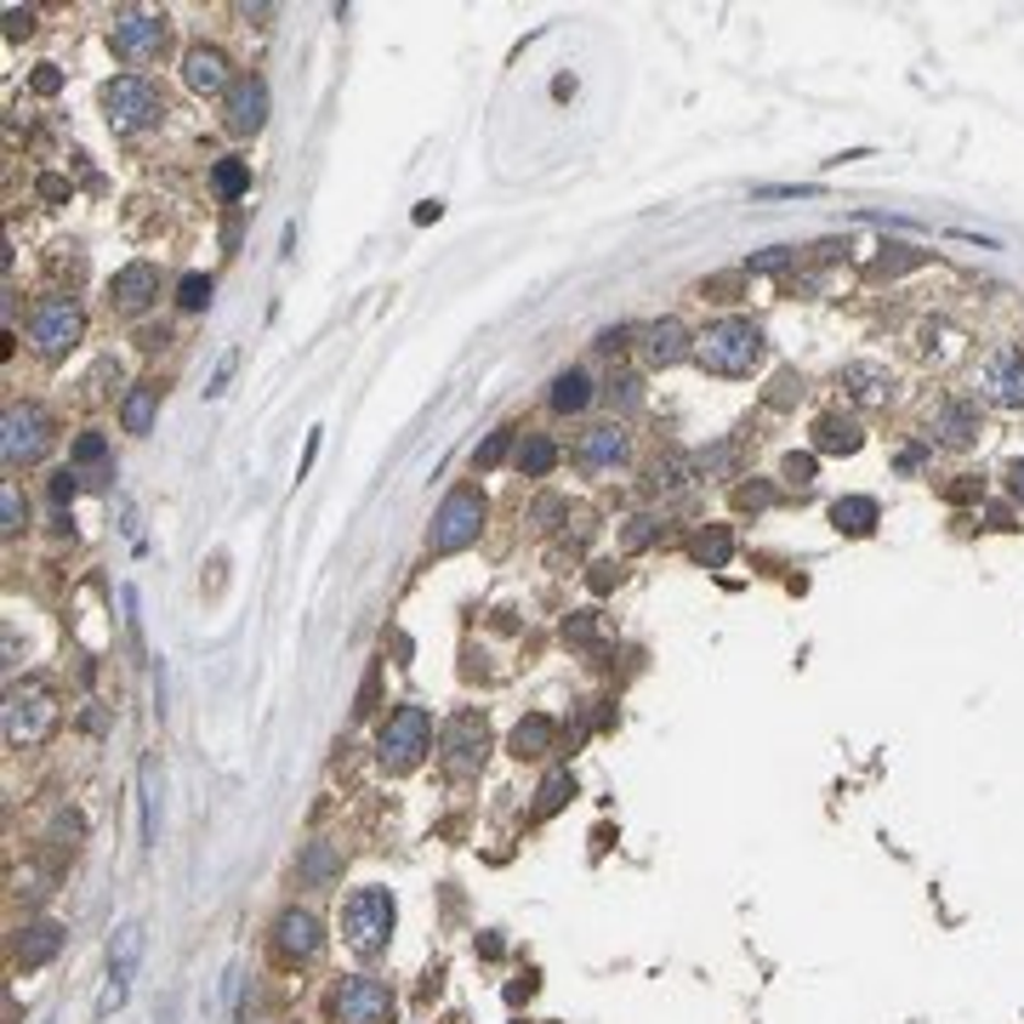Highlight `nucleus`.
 Segmentation results:
<instances>
[{
  "label": "nucleus",
  "mask_w": 1024,
  "mask_h": 1024,
  "mask_svg": "<svg viewBox=\"0 0 1024 1024\" xmlns=\"http://www.w3.org/2000/svg\"><path fill=\"white\" fill-rule=\"evenodd\" d=\"M1008 489H1013V502H1024V461H1013V467H1008Z\"/></svg>",
  "instance_id": "052dcab7"
},
{
  "label": "nucleus",
  "mask_w": 1024,
  "mask_h": 1024,
  "mask_svg": "<svg viewBox=\"0 0 1024 1024\" xmlns=\"http://www.w3.org/2000/svg\"><path fill=\"white\" fill-rule=\"evenodd\" d=\"M427 751H433V717H427V706H399V712H387L382 735H376V763H382L387 774H410Z\"/></svg>",
  "instance_id": "20e7f679"
},
{
  "label": "nucleus",
  "mask_w": 1024,
  "mask_h": 1024,
  "mask_svg": "<svg viewBox=\"0 0 1024 1024\" xmlns=\"http://www.w3.org/2000/svg\"><path fill=\"white\" fill-rule=\"evenodd\" d=\"M109 41H114V57H125V63H154L165 52V41H172V18L148 12V7H125L109 23Z\"/></svg>",
  "instance_id": "9d476101"
},
{
  "label": "nucleus",
  "mask_w": 1024,
  "mask_h": 1024,
  "mask_svg": "<svg viewBox=\"0 0 1024 1024\" xmlns=\"http://www.w3.org/2000/svg\"><path fill=\"white\" fill-rule=\"evenodd\" d=\"M75 489H80V473H57L52 478V502H75Z\"/></svg>",
  "instance_id": "5fc2aeb1"
},
{
  "label": "nucleus",
  "mask_w": 1024,
  "mask_h": 1024,
  "mask_svg": "<svg viewBox=\"0 0 1024 1024\" xmlns=\"http://www.w3.org/2000/svg\"><path fill=\"white\" fill-rule=\"evenodd\" d=\"M103 455H109V439L103 433H80L75 439V467H97Z\"/></svg>",
  "instance_id": "c03bdc74"
},
{
  "label": "nucleus",
  "mask_w": 1024,
  "mask_h": 1024,
  "mask_svg": "<svg viewBox=\"0 0 1024 1024\" xmlns=\"http://www.w3.org/2000/svg\"><path fill=\"white\" fill-rule=\"evenodd\" d=\"M769 502H774L769 484H740V489H735V507H740V513H763Z\"/></svg>",
  "instance_id": "49530a36"
},
{
  "label": "nucleus",
  "mask_w": 1024,
  "mask_h": 1024,
  "mask_svg": "<svg viewBox=\"0 0 1024 1024\" xmlns=\"http://www.w3.org/2000/svg\"><path fill=\"white\" fill-rule=\"evenodd\" d=\"M984 399L1002 410H1024V353L1008 348L984 365Z\"/></svg>",
  "instance_id": "6ab92c4d"
},
{
  "label": "nucleus",
  "mask_w": 1024,
  "mask_h": 1024,
  "mask_svg": "<svg viewBox=\"0 0 1024 1024\" xmlns=\"http://www.w3.org/2000/svg\"><path fill=\"white\" fill-rule=\"evenodd\" d=\"M626 455H632V439H626L615 421H604V427H586V433H581V444H575V461H581L586 473H609V467H620Z\"/></svg>",
  "instance_id": "a211bd4d"
},
{
  "label": "nucleus",
  "mask_w": 1024,
  "mask_h": 1024,
  "mask_svg": "<svg viewBox=\"0 0 1024 1024\" xmlns=\"http://www.w3.org/2000/svg\"><path fill=\"white\" fill-rule=\"evenodd\" d=\"M393 922H399V905H393L387 888H353L348 905H342V939L359 956H376L393 939Z\"/></svg>",
  "instance_id": "39448f33"
},
{
  "label": "nucleus",
  "mask_w": 1024,
  "mask_h": 1024,
  "mask_svg": "<svg viewBox=\"0 0 1024 1024\" xmlns=\"http://www.w3.org/2000/svg\"><path fill=\"white\" fill-rule=\"evenodd\" d=\"M609 405L638 410V405H643V382H638V376H615V382H609Z\"/></svg>",
  "instance_id": "37998d69"
},
{
  "label": "nucleus",
  "mask_w": 1024,
  "mask_h": 1024,
  "mask_svg": "<svg viewBox=\"0 0 1024 1024\" xmlns=\"http://www.w3.org/2000/svg\"><path fill=\"white\" fill-rule=\"evenodd\" d=\"M928 439H934V444H950V450H968V444L979 439V405H973V399H945V405H934Z\"/></svg>",
  "instance_id": "f3484780"
},
{
  "label": "nucleus",
  "mask_w": 1024,
  "mask_h": 1024,
  "mask_svg": "<svg viewBox=\"0 0 1024 1024\" xmlns=\"http://www.w3.org/2000/svg\"><path fill=\"white\" fill-rule=\"evenodd\" d=\"M586 581H592V592H609V586L620 581V570H615V564H592V575H586Z\"/></svg>",
  "instance_id": "6e6d98bb"
},
{
  "label": "nucleus",
  "mask_w": 1024,
  "mask_h": 1024,
  "mask_svg": "<svg viewBox=\"0 0 1024 1024\" xmlns=\"http://www.w3.org/2000/svg\"><path fill=\"white\" fill-rule=\"evenodd\" d=\"M575 797V774L570 769H552L547 780H541V791H536V808H530V819H552L558 808H564Z\"/></svg>",
  "instance_id": "c756f323"
},
{
  "label": "nucleus",
  "mask_w": 1024,
  "mask_h": 1024,
  "mask_svg": "<svg viewBox=\"0 0 1024 1024\" xmlns=\"http://www.w3.org/2000/svg\"><path fill=\"white\" fill-rule=\"evenodd\" d=\"M984 484H973V478H962V484H950V502H973Z\"/></svg>",
  "instance_id": "680f3d73"
},
{
  "label": "nucleus",
  "mask_w": 1024,
  "mask_h": 1024,
  "mask_svg": "<svg viewBox=\"0 0 1024 1024\" xmlns=\"http://www.w3.org/2000/svg\"><path fill=\"white\" fill-rule=\"evenodd\" d=\"M41 194H46V200H69V177L46 172V177H41Z\"/></svg>",
  "instance_id": "4d7b16f0"
},
{
  "label": "nucleus",
  "mask_w": 1024,
  "mask_h": 1024,
  "mask_svg": "<svg viewBox=\"0 0 1024 1024\" xmlns=\"http://www.w3.org/2000/svg\"><path fill=\"white\" fill-rule=\"evenodd\" d=\"M23 35H35V12H29V7H7V41H23Z\"/></svg>",
  "instance_id": "3c124183"
},
{
  "label": "nucleus",
  "mask_w": 1024,
  "mask_h": 1024,
  "mask_svg": "<svg viewBox=\"0 0 1024 1024\" xmlns=\"http://www.w3.org/2000/svg\"><path fill=\"white\" fill-rule=\"evenodd\" d=\"M558 518H570L564 495H541V502L530 507V524H541V530H558Z\"/></svg>",
  "instance_id": "a19ab883"
},
{
  "label": "nucleus",
  "mask_w": 1024,
  "mask_h": 1024,
  "mask_svg": "<svg viewBox=\"0 0 1024 1024\" xmlns=\"http://www.w3.org/2000/svg\"><path fill=\"white\" fill-rule=\"evenodd\" d=\"M837 382H843L860 405H888V393H894V371L877 365V359H848Z\"/></svg>",
  "instance_id": "aec40b11"
},
{
  "label": "nucleus",
  "mask_w": 1024,
  "mask_h": 1024,
  "mask_svg": "<svg viewBox=\"0 0 1024 1024\" xmlns=\"http://www.w3.org/2000/svg\"><path fill=\"white\" fill-rule=\"evenodd\" d=\"M922 461H928V450H922V444H911V450H900V473H916V467H922Z\"/></svg>",
  "instance_id": "bf43d9fd"
},
{
  "label": "nucleus",
  "mask_w": 1024,
  "mask_h": 1024,
  "mask_svg": "<svg viewBox=\"0 0 1024 1024\" xmlns=\"http://www.w3.org/2000/svg\"><path fill=\"white\" fill-rule=\"evenodd\" d=\"M137 956H143V922H120L114 939H109V973L114 979H131Z\"/></svg>",
  "instance_id": "bb28decb"
},
{
  "label": "nucleus",
  "mask_w": 1024,
  "mask_h": 1024,
  "mask_svg": "<svg viewBox=\"0 0 1024 1024\" xmlns=\"http://www.w3.org/2000/svg\"><path fill=\"white\" fill-rule=\"evenodd\" d=\"M80 837H86V825H80V814H57V825H52V848L63 854V848H80Z\"/></svg>",
  "instance_id": "ea45409f"
},
{
  "label": "nucleus",
  "mask_w": 1024,
  "mask_h": 1024,
  "mask_svg": "<svg viewBox=\"0 0 1024 1024\" xmlns=\"http://www.w3.org/2000/svg\"><path fill=\"white\" fill-rule=\"evenodd\" d=\"M0 518H7V524H0L7 536H23V530H29V502H23V489H18V484L0 489Z\"/></svg>",
  "instance_id": "f704fd0d"
},
{
  "label": "nucleus",
  "mask_w": 1024,
  "mask_h": 1024,
  "mask_svg": "<svg viewBox=\"0 0 1024 1024\" xmlns=\"http://www.w3.org/2000/svg\"><path fill=\"white\" fill-rule=\"evenodd\" d=\"M592 405V376L586 371H558V382H552V410L558 416H575V410H586Z\"/></svg>",
  "instance_id": "cd10ccee"
},
{
  "label": "nucleus",
  "mask_w": 1024,
  "mask_h": 1024,
  "mask_svg": "<svg viewBox=\"0 0 1024 1024\" xmlns=\"http://www.w3.org/2000/svg\"><path fill=\"white\" fill-rule=\"evenodd\" d=\"M324 1013H330V1024H393L399 1002H393V984H387V979L348 973V979H337V990L324 997Z\"/></svg>",
  "instance_id": "423d86ee"
},
{
  "label": "nucleus",
  "mask_w": 1024,
  "mask_h": 1024,
  "mask_svg": "<svg viewBox=\"0 0 1024 1024\" xmlns=\"http://www.w3.org/2000/svg\"><path fill=\"white\" fill-rule=\"evenodd\" d=\"M513 439H518V427H495V433L473 450V467L478 473H489V467H502V461H507V450H513Z\"/></svg>",
  "instance_id": "72a5a7b5"
},
{
  "label": "nucleus",
  "mask_w": 1024,
  "mask_h": 1024,
  "mask_svg": "<svg viewBox=\"0 0 1024 1024\" xmlns=\"http://www.w3.org/2000/svg\"><path fill=\"white\" fill-rule=\"evenodd\" d=\"M928 262V251H911V245H888L877 262H871V274H905V268H922Z\"/></svg>",
  "instance_id": "e433bc0d"
},
{
  "label": "nucleus",
  "mask_w": 1024,
  "mask_h": 1024,
  "mask_svg": "<svg viewBox=\"0 0 1024 1024\" xmlns=\"http://www.w3.org/2000/svg\"><path fill=\"white\" fill-rule=\"evenodd\" d=\"M797 399H803V376H797V371H780L774 387H769V405L785 410V405H797Z\"/></svg>",
  "instance_id": "58836bf2"
},
{
  "label": "nucleus",
  "mask_w": 1024,
  "mask_h": 1024,
  "mask_svg": "<svg viewBox=\"0 0 1024 1024\" xmlns=\"http://www.w3.org/2000/svg\"><path fill=\"white\" fill-rule=\"evenodd\" d=\"M228 376H234V353H228L222 365H217V376H211V387H206V393H222V382H228Z\"/></svg>",
  "instance_id": "e2e57ef3"
},
{
  "label": "nucleus",
  "mask_w": 1024,
  "mask_h": 1024,
  "mask_svg": "<svg viewBox=\"0 0 1024 1024\" xmlns=\"http://www.w3.org/2000/svg\"><path fill=\"white\" fill-rule=\"evenodd\" d=\"M211 290H217L211 274H183V279H177V302H183L188 313H200V308H211Z\"/></svg>",
  "instance_id": "c9c22d12"
},
{
  "label": "nucleus",
  "mask_w": 1024,
  "mask_h": 1024,
  "mask_svg": "<svg viewBox=\"0 0 1024 1024\" xmlns=\"http://www.w3.org/2000/svg\"><path fill=\"white\" fill-rule=\"evenodd\" d=\"M376 683H382V667H371V678H365V689H359V706H353L359 717H371V712H376Z\"/></svg>",
  "instance_id": "603ef678"
},
{
  "label": "nucleus",
  "mask_w": 1024,
  "mask_h": 1024,
  "mask_svg": "<svg viewBox=\"0 0 1024 1024\" xmlns=\"http://www.w3.org/2000/svg\"><path fill=\"white\" fill-rule=\"evenodd\" d=\"M791 262H797V251H791V245H774V251H763V256H751L746 274H780V268H791Z\"/></svg>",
  "instance_id": "79ce46f5"
},
{
  "label": "nucleus",
  "mask_w": 1024,
  "mask_h": 1024,
  "mask_svg": "<svg viewBox=\"0 0 1024 1024\" xmlns=\"http://www.w3.org/2000/svg\"><path fill=\"white\" fill-rule=\"evenodd\" d=\"M654 536H660V524H654V518H632V524H626V552H643Z\"/></svg>",
  "instance_id": "09e8293b"
},
{
  "label": "nucleus",
  "mask_w": 1024,
  "mask_h": 1024,
  "mask_svg": "<svg viewBox=\"0 0 1024 1024\" xmlns=\"http://www.w3.org/2000/svg\"><path fill=\"white\" fill-rule=\"evenodd\" d=\"M319 950H324V922L302 905H285L274 916V956L296 968V962H313Z\"/></svg>",
  "instance_id": "f8f14e48"
},
{
  "label": "nucleus",
  "mask_w": 1024,
  "mask_h": 1024,
  "mask_svg": "<svg viewBox=\"0 0 1024 1024\" xmlns=\"http://www.w3.org/2000/svg\"><path fill=\"white\" fill-rule=\"evenodd\" d=\"M240 75H228V52L222 46H188L183 52V86L194 97H228Z\"/></svg>",
  "instance_id": "4468645a"
},
{
  "label": "nucleus",
  "mask_w": 1024,
  "mask_h": 1024,
  "mask_svg": "<svg viewBox=\"0 0 1024 1024\" xmlns=\"http://www.w3.org/2000/svg\"><path fill=\"white\" fill-rule=\"evenodd\" d=\"M814 467H819V461H814V450H791L780 473H785L791 484H814Z\"/></svg>",
  "instance_id": "a18cd8bd"
},
{
  "label": "nucleus",
  "mask_w": 1024,
  "mask_h": 1024,
  "mask_svg": "<svg viewBox=\"0 0 1024 1024\" xmlns=\"http://www.w3.org/2000/svg\"><path fill=\"white\" fill-rule=\"evenodd\" d=\"M860 444H866L860 421H848V416H819L814 421V455H854Z\"/></svg>",
  "instance_id": "5701e85b"
},
{
  "label": "nucleus",
  "mask_w": 1024,
  "mask_h": 1024,
  "mask_svg": "<svg viewBox=\"0 0 1024 1024\" xmlns=\"http://www.w3.org/2000/svg\"><path fill=\"white\" fill-rule=\"evenodd\" d=\"M484 518H489L484 489L461 484V489H450L444 502H439L433 530H427V547H433V552H461V547H473V541L484 536Z\"/></svg>",
  "instance_id": "0eeeda50"
},
{
  "label": "nucleus",
  "mask_w": 1024,
  "mask_h": 1024,
  "mask_svg": "<svg viewBox=\"0 0 1024 1024\" xmlns=\"http://www.w3.org/2000/svg\"><path fill=\"white\" fill-rule=\"evenodd\" d=\"M211 188H217V200H228V206L245 200L251 194V165L245 159H217L211 165Z\"/></svg>",
  "instance_id": "7c9ffc66"
},
{
  "label": "nucleus",
  "mask_w": 1024,
  "mask_h": 1024,
  "mask_svg": "<svg viewBox=\"0 0 1024 1024\" xmlns=\"http://www.w3.org/2000/svg\"><path fill=\"white\" fill-rule=\"evenodd\" d=\"M222 125L234 131V137H256V131L268 125V80L240 75L234 91H228V103H222Z\"/></svg>",
  "instance_id": "ddd939ff"
},
{
  "label": "nucleus",
  "mask_w": 1024,
  "mask_h": 1024,
  "mask_svg": "<svg viewBox=\"0 0 1024 1024\" xmlns=\"http://www.w3.org/2000/svg\"><path fill=\"white\" fill-rule=\"evenodd\" d=\"M137 785H143V848H154L159 843V763L154 757H143Z\"/></svg>",
  "instance_id": "c85d7f7f"
},
{
  "label": "nucleus",
  "mask_w": 1024,
  "mask_h": 1024,
  "mask_svg": "<svg viewBox=\"0 0 1024 1024\" xmlns=\"http://www.w3.org/2000/svg\"><path fill=\"white\" fill-rule=\"evenodd\" d=\"M735 455H740L735 439H723V444H712V450L695 455V473H701V478H706V473H735Z\"/></svg>",
  "instance_id": "4c0bfd02"
},
{
  "label": "nucleus",
  "mask_w": 1024,
  "mask_h": 1024,
  "mask_svg": "<svg viewBox=\"0 0 1024 1024\" xmlns=\"http://www.w3.org/2000/svg\"><path fill=\"white\" fill-rule=\"evenodd\" d=\"M63 701L52 683H12L7 689V746L12 751H35L57 735Z\"/></svg>",
  "instance_id": "f03ea898"
},
{
  "label": "nucleus",
  "mask_w": 1024,
  "mask_h": 1024,
  "mask_svg": "<svg viewBox=\"0 0 1024 1024\" xmlns=\"http://www.w3.org/2000/svg\"><path fill=\"white\" fill-rule=\"evenodd\" d=\"M154 296H159V268L154 262H125V268L109 279V302L120 313H148Z\"/></svg>",
  "instance_id": "dca6fc26"
},
{
  "label": "nucleus",
  "mask_w": 1024,
  "mask_h": 1024,
  "mask_svg": "<svg viewBox=\"0 0 1024 1024\" xmlns=\"http://www.w3.org/2000/svg\"><path fill=\"white\" fill-rule=\"evenodd\" d=\"M46 450H52V416L41 405H7V416H0V461L18 473L46 461Z\"/></svg>",
  "instance_id": "6e6552de"
},
{
  "label": "nucleus",
  "mask_w": 1024,
  "mask_h": 1024,
  "mask_svg": "<svg viewBox=\"0 0 1024 1024\" xmlns=\"http://www.w3.org/2000/svg\"><path fill=\"white\" fill-rule=\"evenodd\" d=\"M598 638V615H570L564 620V643H592Z\"/></svg>",
  "instance_id": "8fccbe9b"
},
{
  "label": "nucleus",
  "mask_w": 1024,
  "mask_h": 1024,
  "mask_svg": "<svg viewBox=\"0 0 1024 1024\" xmlns=\"http://www.w3.org/2000/svg\"><path fill=\"white\" fill-rule=\"evenodd\" d=\"M125 990H131V979H114V973H109L103 997H97V1019H109L114 1008H125Z\"/></svg>",
  "instance_id": "de8ad7c7"
},
{
  "label": "nucleus",
  "mask_w": 1024,
  "mask_h": 1024,
  "mask_svg": "<svg viewBox=\"0 0 1024 1024\" xmlns=\"http://www.w3.org/2000/svg\"><path fill=\"white\" fill-rule=\"evenodd\" d=\"M552 746H558V723H552L547 712H530V717H518V723H513L507 751L518 757V763H536V757H547Z\"/></svg>",
  "instance_id": "412c9836"
},
{
  "label": "nucleus",
  "mask_w": 1024,
  "mask_h": 1024,
  "mask_svg": "<svg viewBox=\"0 0 1024 1024\" xmlns=\"http://www.w3.org/2000/svg\"><path fill=\"white\" fill-rule=\"evenodd\" d=\"M643 359H649V371H672L683 365V359H695V337H689V324L683 319H654L643 330Z\"/></svg>",
  "instance_id": "2eb2a0df"
},
{
  "label": "nucleus",
  "mask_w": 1024,
  "mask_h": 1024,
  "mask_svg": "<svg viewBox=\"0 0 1024 1024\" xmlns=\"http://www.w3.org/2000/svg\"><path fill=\"white\" fill-rule=\"evenodd\" d=\"M154 410H159V382H137V387L120 399L125 433H148V427H154Z\"/></svg>",
  "instance_id": "a878e982"
},
{
  "label": "nucleus",
  "mask_w": 1024,
  "mask_h": 1024,
  "mask_svg": "<svg viewBox=\"0 0 1024 1024\" xmlns=\"http://www.w3.org/2000/svg\"><path fill=\"white\" fill-rule=\"evenodd\" d=\"M86 337V308L75 302V296H41L35 313H29V348H35L46 365H57V359H69Z\"/></svg>",
  "instance_id": "7ed1b4c3"
},
{
  "label": "nucleus",
  "mask_w": 1024,
  "mask_h": 1024,
  "mask_svg": "<svg viewBox=\"0 0 1024 1024\" xmlns=\"http://www.w3.org/2000/svg\"><path fill=\"white\" fill-rule=\"evenodd\" d=\"M63 922H29V928L18 934V945H12V956H18V968H46L52 956L63 950Z\"/></svg>",
  "instance_id": "4be33fe9"
},
{
  "label": "nucleus",
  "mask_w": 1024,
  "mask_h": 1024,
  "mask_svg": "<svg viewBox=\"0 0 1024 1024\" xmlns=\"http://www.w3.org/2000/svg\"><path fill=\"white\" fill-rule=\"evenodd\" d=\"M877 518H882V507L871 502V495H843V502H832V524L843 536H871Z\"/></svg>",
  "instance_id": "b1692460"
},
{
  "label": "nucleus",
  "mask_w": 1024,
  "mask_h": 1024,
  "mask_svg": "<svg viewBox=\"0 0 1024 1024\" xmlns=\"http://www.w3.org/2000/svg\"><path fill=\"white\" fill-rule=\"evenodd\" d=\"M57 86H63V75L52 69V63H41V69H35V91H41V97H52Z\"/></svg>",
  "instance_id": "13d9d810"
},
{
  "label": "nucleus",
  "mask_w": 1024,
  "mask_h": 1024,
  "mask_svg": "<svg viewBox=\"0 0 1024 1024\" xmlns=\"http://www.w3.org/2000/svg\"><path fill=\"white\" fill-rule=\"evenodd\" d=\"M552 467H558V444L547 433H530V439L518 444V473L524 478H547Z\"/></svg>",
  "instance_id": "2f4dec72"
},
{
  "label": "nucleus",
  "mask_w": 1024,
  "mask_h": 1024,
  "mask_svg": "<svg viewBox=\"0 0 1024 1024\" xmlns=\"http://www.w3.org/2000/svg\"><path fill=\"white\" fill-rule=\"evenodd\" d=\"M439 211H444L439 200H421V206H416V222H439Z\"/></svg>",
  "instance_id": "0e129e2a"
},
{
  "label": "nucleus",
  "mask_w": 1024,
  "mask_h": 1024,
  "mask_svg": "<svg viewBox=\"0 0 1024 1024\" xmlns=\"http://www.w3.org/2000/svg\"><path fill=\"white\" fill-rule=\"evenodd\" d=\"M763 353H769L763 324H751L740 313L712 319L701 337H695V359H701L712 376H751L757 365H763Z\"/></svg>",
  "instance_id": "f257e3e1"
},
{
  "label": "nucleus",
  "mask_w": 1024,
  "mask_h": 1024,
  "mask_svg": "<svg viewBox=\"0 0 1024 1024\" xmlns=\"http://www.w3.org/2000/svg\"><path fill=\"white\" fill-rule=\"evenodd\" d=\"M439 751H444V769L450 774H478L484 757H489V723L484 712H455L439 735Z\"/></svg>",
  "instance_id": "9b49d317"
},
{
  "label": "nucleus",
  "mask_w": 1024,
  "mask_h": 1024,
  "mask_svg": "<svg viewBox=\"0 0 1024 1024\" xmlns=\"http://www.w3.org/2000/svg\"><path fill=\"white\" fill-rule=\"evenodd\" d=\"M159 114H165V97H159L154 80H143V75H114V80L103 86V120H109L114 131H148Z\"/></svg>",
  "instance_id": "1a4fd4ad"
},
{
  "label": "nucleus",
  "mask_w": 1024,
  "mask_h": 1024,
  "mask_svg": "<svg viewBox=\"0 0 1024 1024\" xmlns=\"http://www.w3.org/2000/svg\"><path fill=\"white\" fill-rule=\"evenodd\" d=\"M626 342H632V324H615V330H604V337H598V353H620Z\"/></svg>",
  "instance_id": "864d4df0"
},
{
  "label": "nucleus",
  "mask_w": 1024,
  "mask_h": 1024,
  "mask_svg": "<svg viewBox=\"0 0 1024 1024\" xmlns=\"http://www.w3.org/2000/svg\"><path fill=\"white\" fill-rule=\"evenodd\" d=\"M695 558L706 570H723L735 558V536H729V524H706V530L695 536Z\"/></svg>",
  "instance_id": "473e14b6"
},
{
  "label": "nucleus",
  "mask_w": 1024,
  "mask_h": 1024,
  "mask_svg": "<svg viewBox=\"0 0 1024 1024\" xmlns=\"http://www.w3.org/2000/svg\"><path fill=\"white\" fill-rule=\"evenodd\" d=\"M296 877H302L308 888H330V882L342 877V854L330 848V843H308L302 860H296Z\"/></svg>",
  "instance_id": "393cba45"
}]
</instances>
